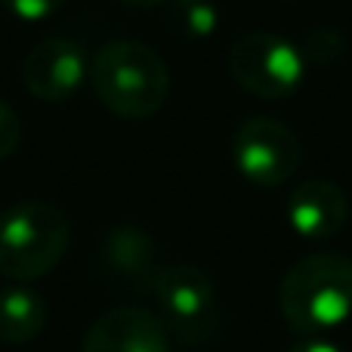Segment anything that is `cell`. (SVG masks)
I'll list each match as a JSON object with an SVG mask.
<instances>
[{
	"instance_id": "8992f818",
	"label": "cell",
	"mask_w": 352,
	"mask_h": 352,
	"mask_svg": "<svg viewBox=\"0 0 352 352\" xmlns=\"http://www.w3.org/2000/svg\"><path fill=\"white\" fill-rule=\"evenodd\" d=\"M232 158H235L238 173L248 182L272 188L297 173L303 148L287 124H281L278 118L256 115L241 121V127L235 130Z\"/></svg>"
},
{
	"instance_id": "9c48e42d",
	"label": "cell",
	"mask_w": 352,
	"mask_h": 352,
	"mask_svg": "<svg viewBox=\"0 0 352 352\" xmlns=\"http://www.w3.org/2000/svg\"><path fill=\"white\" fill-rule=\"evenodd\" d=\"M99 266L115 287L155 291L161 269L155 266V241L136 226H118L99 244Z\"/></svg>"
},
{
	"instance_id": "4fadbf2b",
	"label": "cell",
	"mask_w": 352,
	"mask_h": 352,
	"mask_svg": "<svg viewBox=\"0 0 352 352\" xmlns=\"http://www.w3.org/2000/svg\"><path fill=\"white\" fill-rule=\"evenodd\" d=\"M62 3H65V0H0V6H3L12 19H19V22H43V19L53 16Z\"/></svg>"
},
{
	"instance_id": "7a4b0ae2",
	"label": "cell",
	"mask_w": 352,
	"mask_h": 352,
	"mask_svg": "<svg viewBox=\"0 0 352 352\" xmlns=\"http://www.w3.org/2000/svg\"><path fill=\"white\" fill-rule=\"evenodd\" d=\"M90 84L96 99L118 118L146 121L170 96V68L142 41H111L93 56Z\"/></svg>"
},
{
	"instance_id": "3957f363",
	"label": "cell",
	"mask_w": 352,
	"mask_h": 352,
	"mask_svg": "<svg viewBox=\"0 0 352 352\" xmlns=\"http://www.w3.org/2000/svg\"><path fill=\"white\" fill-rule=\"evenodd\" d=\"M72 241L65 213L50 201H19L0 213V275L37 281L62 263Z\"/></svg>"
},
{
	"instance_id": "ba28073f",
	"label": "cell",
	"mask_w": 352,
	"mask_h": 352,
	"mask_svg": "<svg viewBox=\"0 0 352 352\" xmlns=\"http://www.w3.org/2000/svg\"><path fill=\"white\" fill-rule=\"evenodd\" d=\"M80 352H173V337L158 312L142 306H115L90 324Z\"/></svg>"
},
{
	"instance_id": "9a60e30c",
	"label": "cell",
	"mask_w": 352,
	"mask_h": 352,
	"mask_svg": "<svg viewBox=\"0 0 352 352\" xmlns=\"http://www.w3.org/2000/svg\"><path fill=\"white\" fill-rule=\"evenodd\" d=\"M287 352H343L337 343H331L328 337H300V343H294Z\"/></svg>"
},
{
	"instance_id": "277c9868",
	"label": "cell",
	"mask_w": 352,
	"mask_h": 352,
	"mask_svg": "<svg viewBox=\"0 0 352 352\" xmlns=\"http://www.w3.org/2000/svg\"><path fill=\"white\" fill-rule=\"evenodd\" d=\"M158 316L182 346H204L223 328V303L213 278L195 263L164 266L155 281Z\"/></svg>"
},
{
	"instance_id": "2e32d148",
	"label": "cell",
	"mask_w": 352,
	"mask_h": 352,
	"mask_svg": "<svg viewBox=\"0 0 352 352\" xmlns=\"http://www.w3.org/2000/svg\"><path fill=\"white\" fill-rule=\"evenodd\" d=\"M121 3L133 6V10H148V6H158V3H167V0H121Z\"/></svg>"
},
{
	"instance_id": "30bf717a",
	"label": "cell",
	"mask_w": 352,
	"mask_h": 352,
	"mask_svg": "<svg viewBox=\"0 0 352 352\" xmlns=\"http://www.w3.org/2000/svg\"><path fill=\"white\" fill-rule=\"evenodd\" d=\"M349 198L331 179H306L287 198V223L303 238H331L346 226Z\"/></svg>"
},
{
	"instance_id": "7c38bea8",
	"label": "cell",
	"mask_w": 352,
	"mask_h": 352,
	"mask_svg": "<svg viewBox=\"0 0 352 352\" xmlns=\"http://www.w3.org/2000/svg\"><path fill=\"white\" fill-rule=\"evenodd\" d=\"M167 3H170V22L179 34L198 41L217 31L219 12L210 0H167Z\"/></svg>"
},
{
	"instance_id": "52a82bcc",
	"label": "cell",
	"mask_w": 352,
	"mask_h": 352,
	"mask_svg": "<svg viewBox=\"0 0 352 352\" xmlns=\"http://www.w3.org/2000/svg\"><path fill=\"white\" fill-rule=\"evenodd\" d=\"M90 78V62L84 50L65 37H47L41 41L22 65V80L28 93L41 102H65L84 87Z\"/></svg>"
},
{
	"instance_id": "6da1fadb",
	"label": "cell",
	"mask_w": 352,
	"mask_h": 352,
	"mask_svg": "<svg viewBox=\"0 0 352 352\" xmlns=\"http://www.w3.org/2000/svg\"><path fill=\"white\" fill-rule=\"evenodd\" d=\"M278 306L300 337H324L352 318V260L343 254H309L285 272Z\"/></svg>"
},
{
	"instance_id": "5b68a950",
	"label": "cell",
	"mask_w": 352,
	"mask_h": 352,
	"mask_svg": "<svg viewBox=\"0 0 352 352\" xmlns=\"http://www.w3.org/2000/svg\"><path fill=\"white\" fill-rule=\"evenodd\" d=\"M232 80L256 99H287L306 78V56L297 43L272 31L238 37L226 56Z\"/></svg>"
},
{
	"instance_id": "8fae6325",
	"label": "cell",
	"mask_w": 352,
	"mask_h": 352,
	"mask_svg": "<svg viewBox=\"0 0 352 352\" xmlns=\"http://www.w3.org/2000/svg\"><path fill=\"white\" fill-rule=\"evenodd\" d=\"M47 303L37 291H31L28 285H12L6 291H0V340L22 346L43 334L47 328Z\"/></svg>"
},
{
	"instance_id": "5bb4252c",
	"label": "cell",
	"mask_w": 352,
	"mask_h": 352,
	"mask_svg": "<svg viewBox=\"0 0 352 352\" xmlns=\"http://www.w3.org/2000/svg\"><path fill=\"white\" fill-rule=\"evenodd\" d=\"M22 142V121L10 102L0 99V161H6Z\"/></svg>"
}]
</instances>
